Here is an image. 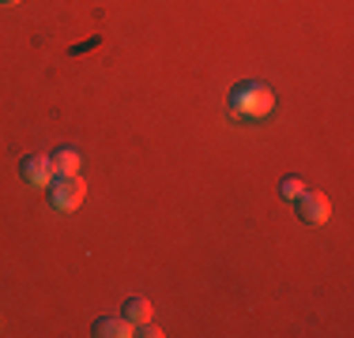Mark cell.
I'll return each mask as SVG.
<instances>
[{"label": "cell", "instance_id": "1", "mask_svg": "<svg viewBox=\"0 0 354 338\" xmlns=\"http://www.w3.org/2000/svg\"><path fill=\"white\" fill-rule=\"evenodd\" d=\"M226 106H230L234 117H252V121H260V117H268L275 109V95L264 83H238V87L230 90V98H226Z\"/></svg>", "mask_w": 354, "mask_h": 338}, {"label": "cell", "instance_id": "2", "mask_svg": "<svg viewBox=\"0 0 354 338\" xmlns=\"http://www.w3.org/2000/svg\"><path fill=\"white\" fill-rule=\"evenodd\" d=\"M83 196H87V184L80 181V173H75V177H53V181L46 184V199H49V207L61 210V215H68V210L80 207Z\"/></svg>", "mask_w": 354, "mask_h": 338}, {"label": "cell", "instance_id": "3", "mask_svg": "<svg viewBox=\"0 0 354 338\" xmlns=\"http://www.w3.org/2000/svg\"><path fill=\"white\" fill-rule=\"evenodd\" d=\"M294 203H298V218L306 226H324L328 215H332V203H328L324 192H301Z\"/></svg>", "mask_w": 354, "mask_h": 338}, {"label": "cell", "instance_id": "4", "mask_svg": "<svg viewBox=\"0 0 354 338\" xmlns=\"http://www.w3.org/2000/svg\"><path fill=\"white\" fill-rule=\"evenodd\" d=\"M19 177H23L27 184H38V188H41V184L53 181V166H49L46 155H27V158L19 162Z\"/></svg>", "mask_w": 354, "mask_h": 338}, {"label": "cell", "instance_id": "5", "mask_svg": "<svg viewBox=\"0 0 354 338\" xmlns=\"http://www.w3.org/2000/svg\"><path fill=\"white\" fill-rule=\"evenodd\" d=\"M49 166H53V177H75L80 173V155H75L72 147H61L49 158Z\"/></svg>", "mask_w": 354, "mask_h": 338}, {"label": "cell", "instance_id": "6", "mask_svg": "<svg viewBox=\"0 0 354 338\" xmlns=\"http://www.w3.org/2000/svg\"><path fill=\"white\" fill-rule=\"evenodd\" d=\"M95 335L98 338H124V335H132L129 331V319H95Z\"/></svg>", "mask_w": 354, "mask_h": 338}, {"label": "cell", "instance_id": "7", "mask_svg": "<svg viewBox=\"0 0 354 338\" xmlns=\"http://www.w3.org/2000/svg\"><path fill=\"white\" fill-rule=\"evenodd\" d=\"M124 319H129V324H147V319H151V301L129 297V301H124Z\"/></svg>", "mask_w": 354, "mask_h": 338}, {"label": "cell", "instance_id": "8", "mask_svg": "<svg viewBox=\"0 0 354 338\" xmlns=\"http://www.w3.org/2000/svg\"><path fill=\"white\" fill-rule=\"evenodd\" d=\"M279 192H283V196L286 199H298L301 196V192H306V181H301V177H283V184H279Z\"/></svg>", "mask_w": 354, "mask_h": 338}, {"label": "cell", "instance_id": "9", "mask_svg": "<svg viewBox=\"0 0 354 338\" xmlns=\"http://www.w3.org/2000/svg\"><path fill=\"white\" fill-rule=\"evenodd\" d=\"M0 4H19V0H0Z\"/></svg>", "mask_w": 354, "mask_h": 338}]
</instances>
